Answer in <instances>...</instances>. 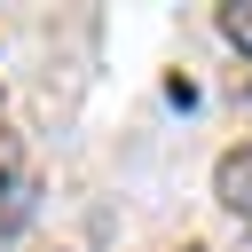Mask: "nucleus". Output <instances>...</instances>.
Segmentation results:
<instances>
[{
	"instance_id": "obj_3",
	"label": "nucleus",
	"mask_w": 252,
	"mask_h": 252,
	"mask_svg": "<svg viewBox=\"0 0 252 252\" xmlns=\"http://www.w3.org/2000/svg\"><path fill=\"white\" fill-rule=\"evenodd\" d=\"M189 252H197V244H189Z\"/></svg>"
},
{
	"instance_id": "obj_2",
	"label": "nucleus",
	"mask_w": 252,
	"mask_h": 252,
	"mask_svg": "<svg viewBox=\"0 0 252 252\" xmlns=\"http://www.w3.org/2000/svg\"><path fill=\"white\" fill-rule=\"evenodd\" d=\"M220 39L252 55V0H228V8H220Z\"/></svg>"
},
{
	"instance_id": "obj_1",
	"label": "nucleus",
	"mask_w": 252,
	"mask_h": 252,
	"mask_svg": "<svg viewBox=\"0 0 252 252\" xmlns=\"http://www.w3.org/2000/svg\"><path fill=\"white\" fill-rule=\"evenodd\" d=\"M213 197L252 228V142H236V150H220V165H213Z\"/></svg>"
}]
</instances>
